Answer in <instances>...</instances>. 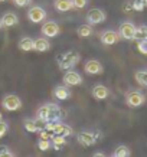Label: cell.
<instances>
[{"instance_id": "4", "label": "cell", "mask_w": 147, "mask_h": 157, "mask_svg": "<svg viewBox=\"0 0 147 157\" xmlns=\"http://www.w3.org/2000/svg\"><path fill=\"white\" fill-rule=\"evenodd\" d=\"M126 102H127L128 107L137 108V107H141L146 102V97L140 91H130L127 95H126Z\"/></svg>"}, {"instance_id": "3", "label": "cell", "mask_w": 147, "mask_h": 157, "mask_svg": "<svg viewBox=\"0 0 147 157\" xmlns=\"http://www.w3.org/2000/svg\"><path fill=\"white\" fill-rule=\"evenodd\" d=\"M2 107L6 109V111H19L22 108V100H20L17 95L14 94H7V95L2 100Z\"/></svg>"}, {"instance_id": "30", "label": "cell", "mask_w": 147, "mask_h": 157, "mask_svg": "<svg viewBox=\"0 0 147 157\" xmlns=\"http://www.w3.org/2000/svg\"><path fill=\"white\" fill-rule=\"evenodd\" d=\"M137 49H138V52H140V53L147 55V39H144V40H140V42H138Z\"/></svg>"}, {"instance_id": "34", "label": "cell", "mask_w": 147, "mask_h": 157, "mask_svg": "<svg viewBox=\"0 0 147 157\" xmlns=\"http://www.w3.org/2000/svg\"><path fill=\"white\" fill-rule=\"evenodd\" d=\"M94 156L95 157H103V156H104V153H103V151H95Z\"/></svg>"}, {"instance_id": "38", "label": "cell", "mask_w": 147, "mask_h": 157, "mask_svg": "<svg viewBox=\"0 0 147 157\" xmlns=\"http://www.w3.org/2000/svg\"><path fill=\"white\" fill-rule=\"evenodd\" d=\"M0 120H2V114H0Z\"/></svg>"}, {"instance_id": "28", "label": "cell", "mask_w": 147, "mask_h": 157, "mask_svg": "<svg viewBox=\"0 0 147 157\" xmlns=\"http://www.w3.org/2000/svg\"><path fill=\"white\" fill-rule=\"evenodd\" d=\"M74 9H84L88 5V0H71Z\"/></svg>"}, {"instance_id": "14", "label": "cell", "mask_w": 147, "mask_h": 157, "mask_svg": "<svg viewBox=\"0 0 147 157\" xmlns=\"http://www.w3.org/2000/svg\"><path fill=\"white\" fill-rule=\"evenodd\" d=\"M2 25H3V28H13L16 25L19 23V17H17V14L13 13V12H7L2 16Z\"/></svg>"}, {"instance_id": "25", "label": "cell", "mask_w": 147, "mask_h": 157, "mask_svg": "<svg viewBox=\"0 0 147 157\" xmlns=\"http://www.w3.org/2000/svg\"><path fill=\"white\" fill-rule=\"evenodd\" d=\"M25 130L28 131V133H39V127L36 125V121L33 120H26L25 121Z\"/></svg>"}, {"instance_id": "27", "label": "cell", "mask_w": 147, "mask_h": 157, "mask_svg": "<svg viewBox=\"0 0 147 157\" xmlns=\"http://www.w3.org/2000/svg\"><path fill=\"white\" fill-rule=\"evenodd\" d=\"M12 156H14V153L7 146H0V157H12Z\"/></svg>"}, {"instance_id": "31", "label": "cell", "mask_w": 147, "mask_h": 157, "mask_svg": "<svg viewBox=\"0 0 147 157\" xmlns=\"http://www.w3.org/2000/svg\"><path fill=\"white\" fill-rule=\"evenodd\" d=\"M131 6H133V10H137V12H141L146 7L144 3H143V0H134L133 3H131Z\"/></svg>"}, {"instance_id": "16", "label": "cell", "mask_w": 147, "mask_h": 157, "mask_svg": "<svg viewBox=\"0 0 147 157\" xmlns=\"http://www.w3.org/2000/svg\"><path fill=\"white\" fill-rule=\"evenodd\" d=\"M49 49H51V42L46 36L36 38L33 40V51H36V52H46Z\"/></svg>"}, {"instance_id": "9", "label": "cell", "mask_w": 147, "mask_h": 157, "mask_svg": "<svg viewBox=\"0 0 147 157\" xmlns=\"http://www.w3.org/2000/svg\"><path fill=\"white\" fill-rule=\"evenodd\" d=\"M41 32H42V35L46 36V38H55V36L59 35L61 28H59V25H58L56 22L51 20V22H46V23L43 25L42 29H41Z\"/></svg>"}, {"instance_id": "13", "label": "cell", "mask_w": 147, "mask_h": 157, "mask_svg": "<svg viewBox=\"0 0 147 157\" xmlns=\"http://www.w3.org/2000/svg\"><path fill=\"white\" fill-rule=\"evenodd\" d=\"M100 40L104 43V45H114V43H117L120 40V35H118V32L108 29V30L103 32Z\"/></svg>"}, {"instance_id": "10", "label": "cell", "mask_w": 147, "mask_h": 157, "mask_svg": "<svg viewBox=\"0 0 147 157\" xmlns=\"http://www.w3.org/2000/svg\"><path fill=\"white\" fill-rule=\"evenodd\" d=\"M84 69H85L87 74H90V75H100L104 72V67L101 65L100 61H97V59H90V61L85 62V65H84Z\"/></svg>"}, {"instance_id": "8", "label": "cell", "mask_w": 147, "mask_h": 157, "mask_svg": "<svg viewBox=\"0 0 147 157\" xmlns=\"http://www.w3.org/2000/svg\"><path fill=\"white\" fill-rule=\"evenodd\" d=\"M62 79H64V84L68 86H76L82 84V76L76 71H72V69H67Z\"/></svg>"}, {"instance_id": "5", "label": "cell", "mask_w": 147, "mask_h": 157, "mask_svg": "<svg viewBox=\"0 0 147 157\" xmlns=\"http://www.w3.org/2000/svg\"><path fill=\"white\" fill-rule=\"evenodd\" d=\"M105 12L103 9H98V7H94V9L88 10V13H87V22L90 25H100L103 23L105 20Z\"/></svg>"}, {"instance_id": "23", "label": "cell", "mask_w": 147, "mask_h": 157, "mask_svg": "<svg viewBox=\"0 0 147 157\" xmlns=\"http://www.w3.org/2000/svg\"><path fill=\"white\" fill-rule=\"evenodd\" d=\"M113 156H114V157H128V156H131V151H130V148H128L127 146H124V144H120L118 147L114 150Z\"/></svg>"}, {"instance_id": "20", "label": "cell", "mask_w": 147, "mask_h": 157, "mask_svg": "<svg viewBox=\"0 0 147 157\" xmlns=\"http://www.w3.org/2000/svg\"><path fill=\"white\" fill-rule=\"evenodd\" d=\"M19 49L23 51V52H30L33 51V39L29 38V36H25L19 40Z\"/></svg>"}, {"instance_id": "11", "label": "cell", "mask_w": 147, "mask_h": 157, "mask_svg": "<svg viewBox=\"0 0 147 157\" xmlns=\"http://www.w3.org/2000/svg\"><path fill=\"white\" fill-rule=\"evenodd\" d=\"M53 98H56L58 101H65V100H69L72 95L71 90H69V86L68 85H56L53 88V92H52Z\"/></svg>"}, {"instance_id": "24", "label": "cell", "mask_w": 147, "mask_h": 157, "mask_svg": "<svg viewBox=\"0 0 147 157\" xmlns=\"http://www.w3.org/2000/svg\"><path fill=\"white\" fill-rule=\"evenodd\" d=\"M136 81L143 86H147V69H141V71L136 72Z\"/></svg>"}, {"instance_id": "1", "label": "cell", "mask_w": 147, "mask_h": 157, "mask_svg": "<svg viewBox=\"0 0 147 157\" xmlns=\"http://www.w3.org/2000/svg\"><path fill=\"white\" fill-rule=\"evenodd\" d=\"M36 118L41 123H46V121H59L62 118V109L58 104H46L42 105L36 113Z\"/></svg>"}, {"instance_id": "36", "label": "cell", "mask_w": 147, "mask_h": 157, "mask_svg": "<svg viewBox=\"0 0 147 157\" xmlns=\"http://www.w3.org/2000/svg\"><path fill=\"white\" fill-rule=\"evenodd\" d=\"M2 28H3V25H2V20H0V29H2Z\"/></svg>"}, {"instance_id": "6", "label": "cell", "mask_w": 147, "mask_h": 157, "mask_svg": "<svg viewBox=\"0 0 147 157\" xmlns=\"http://www.w3.org/2000/svg\"><path fill=\"white\" fill-rule=\"evenodd\" d=\"M45 17H46V12L42 6H32L28 10V19L32 23H41L45 20Z\"/></svg>"}, {"instance_id": "32", "label": "cell", "mask_w": 147, "mask_h": 157, "mask_svg": "<svg viewBox=\"0 0 147 157\" xmlns=\"http://www.w3.org/2000/svg\"><path fill=\"white\" fill-rule=\"evenodd\" d=\"M13 2L14 6H17V7H26L32 3V0H12Z\"/></svg>"}, {"instance_id": "29", "label": "cell", "mask_w": 147, "mask_h": 157, "mask_svg": "<svg viewBox=\"0 0 147 157\" xmlns=\"http://www.w3.org/2000/svg\"><path fill=\"white\" fill-rule=\"evenodd\" d=\"M7 131H9V123H7V121H3V120H0V138L3 137Z\"/></svg>"}, {"instance_id": "2", "label": "cell", "mask_w": 147, "mask_h": 157, "mask_svg": "<svg viewBox=\"0 0 147 157\" xmlns=\"http://www.w3.org/2000/svg\"><path fill=\"white\" fill-rule=\"evenodd\" d=\"M79 61H81V55L76 51H68V52L61 53V55L56 56L58 67H59V69H64V71L74 68Z\"/></svg>"}, {"instance_id": "18", "label": "cell", "mask_w": 147, "mask_h": 157, "mask_svg": "<svg viewBox=\"0 0 147 157\" xmlns=\"http://www.w3.org/2000/svg\"><path fill=\"white\" fill-rule=\"evenodd\" d=\"M53 6H55V9H56L58 12H61V13H64V12H69V10L74 9L71 0H55Z\"/></svg>"}, {"instance_id": "19", "label": "cell", "mask_w": 147, "mask_h": 157, "mask_svg": "<svg viewBox=\"0 0 147 157\" xmlns=\"http://www.w3.org/2000/svg\"><path fill=\"white\" fill-rule=\"evenodd\" d=\"M76 35L79 38H90L94 35V29H92V25L87 23V25H81L79 28L76 29Z\"/></svg>"}, {"instance_id": "35", "label": "cell", "mask_w": 147, "mask_h": 157, "mask_svg": "<svg viewBox=\"0 0 147 157\" xmlns=\"http://www.w3.org/2000/svg\"><path fill=\"white\" fill-rule=\"evenodd\" d=\"M143 3H144V6H147V0H143Z\"/></svg>"}, {"instance_id": "12", "label": "cell", "mask_w": 147, "mask_h": 157, "mask_svg": "<svg viewBox=\"0 0 147 157\" xmlns=\"http://www.w3.org/2000/svg\"><path fill=\"white\" fill-rule=\"evenodd\" d=\"M76 138H78V143L81 146H84V147H91V146H94L97 143L94 133H91V131H81Z\"/></svg>"}, {"instance_id": "17", "label": "cell", "mask_w": 147, "mask_h": 157, "mask_svg": "<svg viewBox=\"0 0 147 157\" xmlns=\"http://www.w3.org/2000/svg\"><path fill=\"white\" fill-rule=\"evenodd\" d=\"M53 134H59V136H64V137H69V136L74 134V130H72L69 125H67V124H62L58 121L56 127L53 130Z\"/></svg>"}, {"instance_id": "33", "label": "cell", "mask_w": 147, "mask_h": 157, "mask_svg": "<svg viewBox=\"0 0 147 157\" xmlns=\"http://www.w3.org/2000/svg\"><path fill=\"white\" fill-rule=\"evenodd\" d=\"M123 9H124V12H126V13H130V12L133 10V6H131V3H130V2H126V3L123 5Z\"/></svg>"}, {"instance_id": "22", "label": "cell", "mask_w": 147, "mask_h": 157, "mask_svg": "<svg viewBox=\"0 0 147 157\" xmlns=\"http://www.w3.org/2000/svg\"><path fill=\"white\" fill-rule=\"evenodd\" d=\"M51 140H52V147L55 150H61L62 146L67 144V138L64 137V136H59V134H53L52 137H51Z\"/></svg>"}, {"instance_id": "15", "label": "cell", "mask_w": 147, "mask_h": 157, "mask_svg": "<svg viewBox=\"0 0 147 157\" xmlns=\"http://www.w3.org/2000/svg\"><path fill=\"white\" fill-rule=\"evenodd\" d=\"M91 92H92V97H94L95 100H98V101H103V100H105V98H108L110 97V90L107 88V86L101 85V84L95 85Z\"/></svg>"}, {"instance_id": "26", "label": "cell", "mask_w": 147, "mask_h": 157, "mask_svg": "<svg viewBox=\"0 0 147 157\" xmlns=\"http://www.w3.org/2000/svg\"><path fill=\"white\" fill-rule=\"evenodd\" d=\"M36 146H38V148L41 151H46V150H49V148L52 147V141H51V140H46V138H41Z\"/></svg>"}, {"instance_id": "21", "label": "cell", "mask_w": 147, "mask_h": 157, "mask_svg": "<svg viewBox=\"0 0 147 157\" xmlns=\"http://www.w3.org/2000/svg\"><path fill=\"white\" fill-rule=\"evenodd\" d=\"M147 39V26L146 25H141V26H138L136 28V32H134V36H133V40H144Z\"/></svg>"}, {"instance_id": "7", "label": "cell", "mask_w": 147, "mask_h": 157, "mask_svg": "<svg viewBox=\"0 0 147 157\" xmlns=\"http://www.w3.org/2000/svg\"><path fill=\"white\" fill-rule=\"evenodd\" d=\"M134 32H136V26L131 22H123L118 28L120 38L124 39V40H133Z\"/></svg>"}, {"instance_id": "37", "label": "cell", "mask_w": 147, "mask_h": 157, "mask_svg": "<svg viewBox=\"0 0 147 157\" xmlns=\"http://www.w3.org/2000/svg\"><path fill=\"white\" fill-rule=\"evenodd\" d=\"M0 2H6V0H0Z\"/></svg>"}]
</instances>
